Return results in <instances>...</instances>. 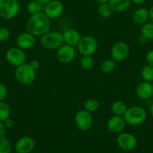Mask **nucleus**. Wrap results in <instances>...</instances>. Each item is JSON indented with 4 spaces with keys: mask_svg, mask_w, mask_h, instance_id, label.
Returning a JSON list of instances; mask_svg holds the SVG:
<instances>
[{
    "mask_svg": "<svg viewBox=\"0 0 153 153\" xmlns=\"http://www.w3.org/2000/svg\"><path fill=\"white\" fill-rule=\"evenodd\" d=\"M64 12V5L58 0H51L45 4L44 13L50 19H56L62 15Z\"/></svg>",
    "mask_w": 153,
    "mask_h": 153,
    "instance_id": "11",
    "label": "nucleus"
},
{
    "mask_svg": "<svg viewBox=\"0 0 153 153\" xmlns=\"http://www.w3.org/2000/svg\"><path fill=\"white\" fill-rule=\"evenodd\" d=\"M140 33L148 40H153V22L150 21L142 25Z\"/></svg>",
    "mask_w": 153,
    "mask_h": 153,
    "instance_id": "23",
    "label": "nucleus"
},
{
    "mask_svg": "<svg viewBox=\"0 0 153 153\" xmlns=\"http://www.w3.org/2000/svg\"><path fill=\"white\" fill-rule=\"evenodd\" d=\"M130 49L128 45L123 41H118L112 46L110 57L116 62H122L128 57Z\"/></svg>",
    "mask_w": 153,
    "mask_h": 153,
    "instance_id": "9",
    "label": "nucleus"
},
{
    "mask_svg": "<svg viewBox=\"0 0 153 153\" xmlns=\"http://www.w3.org/2000/svg\"><path fill=\"white\" fill-rule=\"evenodd\" d=\"M141 77L143 81L147 82H153V67L146 64L141 70Z\"/></svg>",
    "mask_w": 153,
    "mask_h": 153,
    "instance_id": "22",
    "label": "nucleus"
},
{
    "mask_svg": "<svg viewBox=\"0 0 153 153\" xmlns=\"http://www.w3.org/2000/svg\"><path fill=\"white\" fill-rule=\"evenodd\" d=\"M80 67L84 70H91L94 64V61L91 55H82L80 61Z\"/></svg>",
    "mask_w": 153,
    "mask_h": 153,
    "instance_id": "27",
    "label": "nucleus"
},
{
    "mask_svg": "<svg viewBox=\"0 0 153 153\" xmlns=\"http://www.w3.org/2000/svg\"><path fill=\"white\" fill-rule=\"evenodd\" d=\"M150 114H151V116L152 117V118H153V104L152 105H151V107H150Z\"/></svg>",
    "mask_w": 153,
    "mask_h": 153,
    "instance_id": "41",
    "label": "nucleus"
},
{
    "mask_svg": "<svg viewBox=\"0 0 153 153\" xmlns=\"http://www.w3.org/2000/svg\"><path fill=\"white\" fill-rule=\"evenodd\" d=\"M35 36L27 32V31L21 33L16 38V44H17L18 47L22 49H31L35 45Z\"/></svg>",
    "mask_w": 153,
    "mask_h": 153,
    "instance_id": "15",
    "label": "nucleus"
},
{
    "mask_svg": "<svg viewBox=\"0 0 153 153\" xmlns=\"http://www.w3.org/2000/svg\"><path fill=\"white\" fill-rule=\"evenodd\" d=\"M74 123L76 128L82 131H87L93 126V118L92 114L86 110H80L74 116Z\"/></svg>",
    "mask_w": 153,
    "mask_h": 153,
    "instance_id": "7",
    "label": "nucleus"
},
{
    "mask_svg": "<svg viewBox=\"0 0 153 153\" xmlns=\"http://www.w3.org/2000/svg\"><path fill=\"white\" fill-rule=\"evenodd\" d=\"M112 12L113 11L108 2L100 4L98 7V13L103 19H108L110 17Z\"/></svg>",
    "mask_w": 153,
    "mask_h": 153,
    "instance_id": "21",
    "label": "nucleus"
},
{
    "mask_svg": "<svg viewBox=\"0 0 153 153\" xmlns=\"http://www.w3.org/2000/svg\"><path fill=\"white\" fill-rule=\"evenodd\" d=\"M34 140L32 137L23 136L18 139L15 144V151L16 153H30L34 148Z\"/></svg>",
    "mask_w": 153,
    "mask_h": 153,
    "instance_id": "13",
    "label": "nucleus"
},
{
    "mask_svg": "<svg viewBox=\"0 0 153 153\" xmlns=\"http://www.w3.org/2000/svg\"><path fill=\"white\" fill-rule=\"evenodd\" d=\"M113 12H123L127 10L130 6V0H109L108 1Z\"/></svg>",
    "mask_w": 153,
    "mask_h": 153,
    "instance_id": "19",
    "label": "nucleus"
},
{
    "mask_svg": "<svg viewBox=\"0 0 153 153\" xmlns=\"http://www.w3.org/2000/svg\"><path fill=\"white\" fill-rule=\"evenodd\" d=\"M126 124L132 126H136L143 123L147 118V112L141 106L134 105L128 108L123 116Z\"/></svg>",
    "mask_w": 153,
    "mask_h": 153,
    "instance_id": "2",
    "label": "nucleus"
},
{
    "mask_svg": "<svg viewBox=\"0 0 153 153\" xmlns=\"http://www.w3.org/2000/svg\"><path fill=\"white\" fill-rule=\"evenodd\" d=\"M116 61L112 58L104 60L100 64V70L104 73H111L116 68Z\"/></svg>",
    "mask_w": 153,
    "mask_h": 153,
    "instance_id": "24",
    "label": "nucleus"
},
{
    "mask_svg": "<svg viewBox=\"0 0 153 153\" xmlns=\"http://www.w3.org/2000/svg\"><path fill=\"white\" fill-rule=\"evenodd\" d=\"M116 142L118 146L122 150L126 151V152L134 150L137 144V140L136 137L133 134L128 132H123L118 134Z\"/></svg>",
    "mask_w": 153,
    "mask_h": 153,
    "instance_id": "12",
    "label": "nucleus"
},
{
    "mask_svg": "<svg viewBox=\"0 0 153 153\" xmlns=\"http://www.w3.org/2000/svg\"><path fill=\"white\" fill-rule=\"evenodd\" d=\"M11 149V144L8 139L4 136L0 137V153H10Z\"/></svg>",
    "mask_w": 153,
    "mask_h": 153,
    "instance_id": "29",
    "label": "nucleus"
},
{
    "mask_svg": "<svg viewBox=\"0 0 153 153\" xmlns=\"http://www.w3.org/2000/svg\"><path fill=\"white\" fill-rule=\"evenodd\" d=\"M14 76L20 84L25 86L32 85L36 79V71L29 65L24 63L22 65L16 67Z\"/></svg>",
    "mask_w": 153,
    "mask_h": 153,
    "instance_id": "3",
    "label": "nucleus"
},
{
    "mask_svg": "<svg viewBox=\"0 0 153 153\" xmlns=\"http://www.w3.org/2000/svg\"><path fill=\"white\" fill-rule=\"evenodd\" d=\"M20 9L17 0H0V16L3 19H11L16 17Z\"/></svg>",
    "mask_w": 153,
    "mask_h": 153,
    "instance_id": "5",
    "label": "nucleus"
},
{
    "mask_svg": "<svg viewBox=\"0 0 153 153\" xmlns=\"http://www.w3.org/2000/svg\"><path fill=\"white\" fill-rule=\"evenodd\" d=\"M78 52L82 55L92 56L98 49V42L95 38L92 36H84L81 37L77 46Z\"/></svg>",
    "mask_w": 153,
    "mask_h": 153,
    "instance_id": "6",
    "label": "nucleus"
},
{
    "mask_svg": "<svg viewBox=\"0 0 153 153\" xmlns=\"http://www.w3.org/2000/svg\"><path fill=\"white\" fill-rule=\"evenodd\" d=\"M152 85H153V82H152Z\"/></svg>",
    "mask_w": 153,
    "mask_h": 153,
    "instance_id": "42",
    "label": "nucleus"
},
{
    "mask_svg": "<svg viewBox=\"0 0 153 153\" xmlns=\"http://www.w3.org/2000/svg\"><path fill=\"white\" fill-rule=\"evenodd\" d=\"M6 129H7V128L4 126V123L2 121H0V137L4 136L6 133Z\"/></svg>",
    "mask_w": 153,
    "mask_h": 153,
    "instance_id": "35",
    "label": "nucleus"
},
{
    "mask_svg": "<svg viewBox=\"0 0 153 153\" xmlns=\"http://www.w3.org/2000/svg\"><path fill=\"white\" fill-rule=\"evenodd\" d=\"M148 39L146 38V37H145L144 36H142V34H140V36L139 37V43H141V44H145V43H146L147 42H148Z\"/></svg>",
    "mask_w": 153,
    "mask_h": 153,
    "instance_id": "36",
    "label": "nucleus"
},
{
    "mask_svg": "<svg viewBox=\"0 0 153 153\" xmlns=\"http://www.w3.org/2000/svg\"><path fill=\"white\" fill-rule=\"evenodd\" d=\"M40 43L45 49L49 50H57L64 44L62 33L56 31H48L41 36Z\"/></svg>",
    "mask_w": 153,
    "mask_h": 153,
    "instance_id": "4",
    "label": "nucleus"
},
{
    "mask_svg": "<svg viewBox=\"0 0 153 153\" xmlns=\"http://www.w3.org/2000/svg\"><path fill=\"white\" fill-rule=\"evenodd\" d=\"M29 65L36 71V70H38L40 68V64L38 61H37V60H32V61L29 63Z\"/></svg>",
    "mask_w": 153,
    "mask_h": 153,
    "instance_id": "34",
    "label": "nucleus"
},
{
    "mask_svg": "<svg viewBox=\"0 0 153 153\" xmlns=\"http://www.w3.org/2000/svg\"><path fill=\"white\" fill-rule=\"evenodd\" d=\"M10 31L6 27H0V43L7 41L10 37Z\"/></svg>",
    "mask_w": 153,
    "mask_h": 153,
    "instance_id": "30",
    "label": "nucleus"
},
{
    "mask_svg": "<svg viewBox=\"0 0 153 153\" xmlns=\"http://www.w3.org/2000/svg\"><path fill=\"white\" fill-rule=\"evenodd\" d=\"M110 109L113 115L123 117L127 111L128 106L126 103H124L122 100H117V101L112 102V104L111 105Z\"/></svg>",
    "mask_w": 153,
    "mask_h": 153,
    "instance_id": "20",
    "label": "nucleus"
},
{
    "mask_svg": "<svg viewBox=\"0 0 153 153\" xmlns=\"http://www.w3.org/2000/svg\"><path fill=\"white\" fill-rule=\"evenodd\" d=\"M35 1H38L39 3H40V4H43V5H45V4H47L48 2H50L51 0H35Z\"/></svg>",
    "mask_w": 153,
    "mask_h": 153,
    "instance_id": "40",
    "label": "nucleus"
},
{
    "mask_svg": "<svg viewBox=\"0 0 153 153\" xmlns=\"http://www.w3.org/2000/svg\"><path fill=\"white\" fill-rule=\"evenodd\" d=\"M99 108V102L95 99H89L86 100L84 104V110L89 113H94Z\"/></svg>",
    "mask_w": 153,
    "mask_h": 153,
    "instance_id": "26",
    "label": "nucleus"
},
{
    "mask_svg": "<svg viewBox=\"0 0 153 153\" xmlns=\"http://www.w3.org/2000/svg\"><path fill=\"white\" fill-rule=\"evenodd\" d=\"M5 58L10 65L17 67L26 63V55L23 49L20 47H12L8 49L5 54Z\"/></svg>",
    "mask_w": 153,
    "mask_h": 153,
    "instance_id": "8",
    "label": "nucleus"
},
{
    "mask_svg": "<svg viewBox=\"0 0 153 153\" xmlns=\"http://www.w3.org/2000/svg\"><path fill=\"white\" fill-rule=\"evenodd\" d=\"M93 1H94L95 3H98V4H103V3H106L109 1V0H92Z\"/></svg>",
    "mask_w": 153,
    "mask_h": 153,
    "instance_id": "39",
    "label": "nucleus"
},
{
    "mask_svg": "<svg viewBox=\"0 0 153 153\" xmlns=\"http://www.w3.org/2000/svg\"><path fill=\"white\" fill-rule=\"evenodd\" d=\"M148 12H149V19L152 22H153V5L148 10Z\"/></svg>",
    "mask_w": 153,
    "mask_h": 153,
    "instance_id": "38",
    "label": "nucleus"
},
{
    "mask_svg": "<svg viewBox=\"0 0 153 153\" xmlns=\"http://www.w3.org/2000/svg\"><path fill=\"white\" fill-rule=\"evenodd\" d=\"M51 22L50 19L44 12L31 15L26 23V30L27 32L35 37L42 36L50 31Z\"/></svg>",
    "mask_w": 153,
    "mask_h": 153,
    "instance_id": "1",
    "label": "nucleus"
},
{
    "mask_svg": "<svg viewBox=\"0 0 153 153\" xmlns=\"http://www.w3.org/2000/svg\"><path fill=\"white\" fill-rule=\"evenodd\" d=\"M8 96V89L4 84L0 82V102H2Z\"/></svg>",
    "mask_w": 153,
    "mask_h": 153,
    "instance_id": "31",
    "label": "nucleus"
},
{
    "mask_svg": "<svg viewBox=\"0 0 153 153\" xmlns=\"http://www.w3.org/2000/svg\"><path fill=\"white\" fill-rule=\"evenodd\" d=\"M10 108L8 103L0 102V121H4L7 118L10 117Z\"/></svg>",
    "mask_w": 153,
    "mask_h": 153,
    "instance_id": "28",
    "label": "nucleus"
},
{
    "mask_svg": "<svg viewBox=\"0 0 153 153\" xmlns=\"http://www.w3.org/2000/svg\"><path fill=\"white\" fill-rule=\"evenodd\" d=\"M126 122L122 116L112 115L106 122V127L112 133H120L125 128Z\"/></svg>",
    "mask_w": 153,
    "mask_h": 153,
    "instance_id": "14",
    "label": "nucleus"
},
{
    "mask_svg": "<svg viewBox=\"0 0 153 153\" xmlns=\"http://www.w3.org/2000/svg\"><path fill=\"white\" fill-rule=\"evenodd\" d=\"M3 123H4V126H5V127L7 128H12V127L14 126V124L13 120L10 117H8V118H7L6 120H4L3 121Z\"/></svg>",
    "mask_w": 153,
    "mask_h": 153,
    "instance_id": "33",
    "label": "nucleus"
},
{
    "mask_svg": "<svg viewBox=\"0 0 153 153\" xmlns=\"http://www.w3.org/2000/svg\"><path fill=\"white\" fill-rule=\"evenodd\" d=\"M43 10V4L35 0H32L27 4V10L31 15L40 13Z\"/></svg>",
    "mask_w": 153,
    "mask_h": 153,
    "instance_id": "25",
    "label": "nucleus"
},
{
    "mask_svg": "<svg viewBox=\"0 0 153 153\" xmlns=\"http://www.w3.org/2000/svg\"><path fill=\"white\" fill-rule=\"evenodd\" d=\"M149 19V12L146 7H140L134 10L132 15L134 22L137 25H143Z\"/></svg>",
    "mask_w": 153,
    "mask_h": 153,
    "instance_id": "18",
    "label": "nucleus"
},
{
    "mask_svg": "<svg viewBox=\"0 0 153 153\" xmlns=\"http://www.w3.org/2000/svg\"><path fill=\"white\" fill-rule=\"evenodd\" d=\"M42 153H44V152H42Z\"/></svg>",
    "mask_w": 153,
    "mask_h": 153,
    "instance_id": "43",
    "label": "nucleus"
},
{
    "mask_svg": "<svg viewBox=\"0 0 153 153\" xmlns=\"http://www.w3.org/2000/svg\"><path fill=\"white\" fill-rule=\"evenodd\" d=\"M136 95L140 100H148L153 97V85L151 82H142L136 88Z\"/></svg>",
    "mask_w": 153,
    "mask_h": 153,
    "instance_id": "16",
    "label": "nucleus"
},
{
    "mask_svg": "<svg viewBox=\"0 0 153 153\" xmlns=\"http://www.w3.org/2000/svg\"><path fill=\"white\" fill-rule=\"evenodd\" d=\"M62 37L64 44L70 45L75 47L78 45L82 37L76 30L70 28V29L65 30L62 33Z\"/></svg>",
    "mask_w": 153,
    "mask_h": 153,
    "instance_id": "17",
    "label": "nucleus"
},
{
    "mask_svg": "<svg viewBox=\"0 0 153 153\" xmlns=\"http://www.w3.org/2000/svg\"><path fill=\"white\" fill-rule=\"evenodd\" d=\"M76 51L74 46L63 44L60 46L56 52L57 60L62 64H69L74 60Z\"/></svg>",
    "mask_w": 153,
    "mask_h": 153,
    "instance_id": "10",
    "label": "nucleus"
},
{
    "mask_svg": "<svg viewBox=\"0 0 153 153\" xmlns=\"http://www.w3.org/2000/svg\"><path fill=\"white\" fill-rule=\"evenodd\" d=\"M146 60L147 64L153 67V49L148 51L146 56Z\"/></svg>",
    "mask_w": 153,
    "mask_h": 153,
    "instance_id": "32",
    "label": "nucleus"
},
{
    "mask_svg": "<svg viewBox=\"0 0 153 153\" xmlns=\"http://www.w3.org/2000/svg\"><path fill=\"white\" fill-rule=\"evenodd\" d=\"M130 1H131L132 3H134V4L140 5V4H143L146 1V0H130Z\"/></svg>",
    "mask_w": 153,
    "mask_h": 153,
    "instance_id": "37",
    "label": "nucleus"
}]
</instances>
